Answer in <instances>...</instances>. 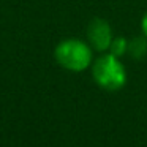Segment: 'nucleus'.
<instances>
[{
  "instance_id": "obj_1",
  "label": "nucleus",
  "mask_w": 147,
  "mask_h": 147,
  "mask_svg": "<svg viewBox=\"0 0 147 147\" xmlns=\"http://www.w3.org/2000/svg\"><path fill=\"white\" fill-rule=\"evenodd\" d=\"M55 59L67 70L82 71L92 62V51L81 40H65L55 48Z\"/></svg>"
},
{
  "instance_id": "obj_2",
  "label": "nucleus",
  "mask_w": 147,
  "mask_h": 147,
  "mask_svg": "<svg viewBox=\"0 0 147 147\" xmlns=\"http://www.w3.org/2000/svg\"><path fill=\"white\" fill-rule=\"evenodd\" d=\"M95 81L106 90H117L125 84V70L119 59L112 54H106L96 59L92 67Z\"/></svg>"
},
{
  "instance_id": "obj_3",
  "label": "nucleus",
  "mask_w": 147,
  "mask_h": 147,
  "mask_svg": "<svg viewBox=\"0 0 147 147\" xmlns=\"http://www.w3.org/2000/svg\"><path fill=\"white\" fill-rule=\"evenodd\" d=\"M87 36H89L92 48H95L96 51H106V49H109V46L112 43L111 27L103 19H93L89 24Z\"/></svg>"
},
{
  "instance_id": "obj_4",
  "label": "nucleus",
  "mask_w": 147,
  "mask_h": 147,
  "mask_svg": "<svg viewBox=\"0 0 147 147\" xmlns=\"http://www.w3.org/2000/svg\"><path fill=\"white\" fill-rule=\"evenodd\" d=\"M128 52H130L133 57H136V59L142 57V55L147 52V43H146V40H142V38L131 40V41L128 43Z\"/></svg>"
},
{
  "instance_id": "obj_5",
  "label": "nucleus",
  "mask_w": 147,
  "mask_h": 147,
  "mask_svg": "<svg viewBox=\"0 0 147 147\" xmlns=\"http://www.w3.org/2000/svg\"><path fill=\"white\" fill-rule=\"evenodd\" d=\"M109 49H111V54L112 55L120 57V55L125 54V51H128V43H127V40H125V38H115V40H112Z\"/></svg>"
},
{
  "instance_id": "obj_6",
  "label": "nucleus",
  "mask_w": 147,
  "mask_h": 147,
  "mask_svg": "<svg viewBox=\"0 0 147 147\" xmlns=\"http://www.w3.org/2000/svg\"><path fill=\"white\" fill-rule=\"evenodd\" d=\"M141 29H142V33L146 35V38H147V13L144 14L142 21H141Z\"/></svg>"
}]
</instances>
